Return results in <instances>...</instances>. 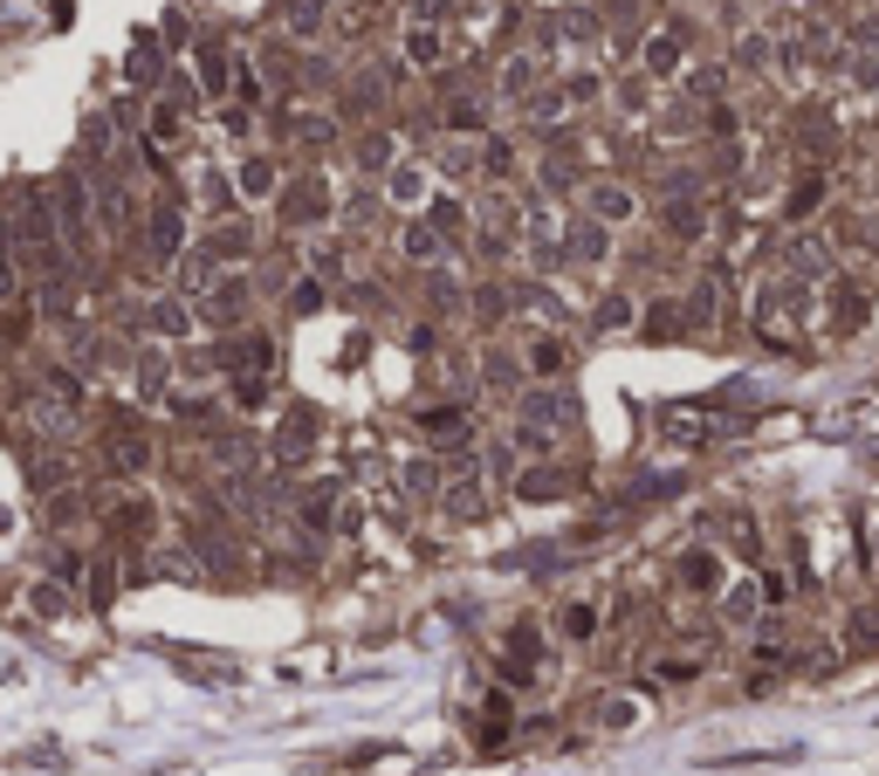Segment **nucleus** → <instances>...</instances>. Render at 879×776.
<instances>
[{"label":"nucleus","mask_w":879,"mask_h":776,"mask_svg":"<svg viewBox=\"0 0 879 776\" xmlns=\"http://www.w3.org/2000/svg\"><path fill=\"white\" fill-rule=\"evenodd\" d=\"M309 446H316V413H289L283 420V454L296 461V454H309Z\"/></svg>","instance_id":"nucleus-7"},{"label":"nucleus","mask_w":879,"mask_h":776,"mask_svg":"<svg viewBox=\"0 0 879 776\" xmlns=\"http://www.w3.org/2000/svg\"><path fill=\"white\" fill-rule=\"evenodd\" d=\"M179 282H186V289L199 296V289L214 282V255H186V262H179Z\"/></svg>","instance_id":"nucleus-11"},{"label":"nucleus","mask_w":879,"mask_h":776,"mask_svg":"<svg viewBox=\"0 0 879 776\" xmlns=\"http://www.w3.org/2000/svg\"><path fill=\"white\" fill-rule=\"evenodd\" d=\"M646 76H681V35L673 28H660L646 42Z\"/></svg>","instance_id":"nucleus-3"},{"label":"nucleus","mask_w":879,"mask_h":776,"mask_svg":"<svg viewBox=\"0 0 879 776\" xmlns=\"http://www.w3.org/2000/svg\"><path fill=\"white\" fill-rule=\"evenodd\" d=\"M241 193L248 199H268L275 193V166H268V158H248V166H241Z\"/></svg>","instance_id":"nucleus-10"},{"label":"nucleus","mask_w":879,"mask_h":776,"mask_svg":"<svg viewBox=\"0 0 879 776\" xmlns=\"http://www.w3.org/2000/svg\"><path fill=\"white\" fill-rule=\"evenodd\" d=\"M158 69H166V62H158V42H151V35H138V49H131V84H158Z\"/></svg>","instance_id":"nucleus-9"},{"label":"nucleus","mask_w":879,"mask_h":776,"mask_svg":"<svg viewBox=\"0 0 879 776\" xmlns=\"http://www.w3.org/2000/svg\"><path fill=\"white\" fill-rule=\"evenodd\" d=\"M406 62H413V69H433V62H440V28H433V21L406 28Z\"/></svg>","instance_id":"nucleus-5"},{"label":"nucleus","mask_w":879,"mask_h":776,"mask_svg":"<svg viewBox=\"0 0 879 776\" xmlns=\"http://www.w3.org/2000/svg\"><path fill=\"white\" fill-rule=\"evenodd\" d=\"M110 461H117V468H125V474H138V468L151 461V446H145V433H117V440H110Z\"/></svg>","instance_id":"nucleus-8"},{"label":"nucleus","mask_w":879,"mask_h":776,"mask_svg":"<svg viewBox=\"0 0 879 776\" xmlns=\"http://www.w3.org/2000/svg\"><path fill=\"white\" fill-rule=\"evenodd\" d=\"M433 248H440V227H406V255H419V262H426Z\"/></svg>","instance_id":"nucleus-13"},{"label":"nucleus","mask_w":879,"mask_h":776,"mask_svg":"<svg viewBox=\"0 0 879 776\" xmlns=\"http://www.w3.org/2000/svg\"><path fill=\"white\" fill-rule=\"evenodd\" d=\"M701 220H708V214L694 207V199H681V207H666V227H673V234H688V240L701 234Z\"/></svg>","instance_id":"nucleus-12"},{"label":"nucleus","mask_w":879,"mask_h":776,"mask_svg":"<svg viewBox=\"0 0 879 776\" xmlns=\"http://www.w3.org/2000/svg\"><path fill=\"white\" fill-rule=\"evenodd\" d=\"M584 207H591V220H605V227H612V220H632V214H639V199H632L625 186H591V193H584Z\"/></svg>","instance_id":"nucleus-2"},{"label":"nucleus","mask_w":879,"mask_h":776,"mask_svg":"<svg viewBox=\"0 0 879 776\" xmlns=\"http://www.w3.org/2000/svg\"><path fill=\"white\" fill-rule=\"evenodd\" d=\"M192 69H199V84H207L214 97H220V90L234 84V69H227V49H199V56H192Z\"/></svg>","instance_id":"nucleus-6"},{"label":"nucleus","mask_w":879,"mask_h":776,"mask_svg":"<svg viewBox=\"0 0 879 776\" xmlns=\"http://www.w3.org/2000/svg\"><path fill=\"white\" fill-rule=\"evenodd\" d=\"M763 56H770V42H763V35H749V42H735V62H749V69H763Z\"/></svg>","instance_id":"nucleus-15"},{"label":"nucleus","mask_w":879,"mask_h":776,"mask_svg":"<svg viewBox=\"0 0 879 776\" xmlns=\"http://www.w3.org/2000/svg\"><path fill=\"white\" fill-rule=\"evenodd\" d=\"M419 193H426V179H419L413 166H406V173H392V199H419Z\"/></svg>","instance_id":"nucleus-14"},{"label":"nucleus","mask_w":879,"mask_h":776,"mask_svg":"<svg viewBox=\"0 0 879 776\" xmlns=\"http://www.w3.org/2000/svg\"><path fill=\"white\" fill-rule=\"evenodd\" d=\"M324 214H330V186L316 179V173H309L303 186H289V193H283V220H289V227H316Z\"/></svg>","instance_id":"nucleus-1"},{"label":"nucleus","mask_w":879,"mask_h":776,"mask_svg":"<svg viewBox=\"0 0 879 776\" xmlns=\"http://www.w3.org/2000/svg\"><path fill=\"white\" fill-rule=\"evenodd\" d=\"M151 255L158 262L179 255V207H151Z\"/></svg>","instance_id":"nucleus-4"}]
</instances>
